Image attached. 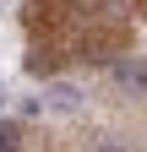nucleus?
I'll list each match as a JSON object with an SVG mask.
<instances>
[{
	"instance_id": "39448f33",
	"label": "nucleus",
	"mask_w": 147,
	"mask_h": 152,
	"mask_svg": "<svg viewBox=\"0 0 147 152\" xmlns=\"http://www.w3.org/2000/svg\"><path fill=\"white\" fill-rule=\"evenodd\" d=\"M0 152H6V147H0Z\"/></svg>"
},
{
	"instance_id": "f257e3e1",
	"label": "nucleus",
	"mask_w": 147,
	"mask_h": 152,
	"mask_svg": "<svg viewBox=\"0 0 147 152\" xmlns=\"http://www.w3.org/2000/svg\"><path fill=\"white\" fill-rule=\"evenodd\" d=\"M115 82H120L125 92H147V65H142V60H120V65H115Z\"/></svg>"
},
{
	"instance_id": "20e7f679",
	"label": "nucleus",
	"mask_w": 147,
	"mask_h": 152,
	"mask_svg": "<svg viewBox=\"0 0 147 152\" xmlns=\"http://www.w3.org/2000/svg\"><path fill=\"white\" fill-rule=\"evenodd\" d=\"M93 152H125V147H120V141H98Z\"/></svg>"
},
{
	"instance_id": "f03ea898",
	"label": "nucleus",
	"mask_w": 147,
	"mask_h": 152,
	"mask_svg": "<svg viewBox=\"0 0 147 152\" xmlns=\"http://www.w3.org/2000/svg\"><path fill=\"white\" fill-rule=\"evenodd\" d=\"M49 98H54V109H76V87H65V82H60Z\"/></svg>"
},
{
	"instance_id": "7ed1b4c3",
	"label": "nucleus",
	"mask_w": 147,
	"mask_h": 152,
	"mask_svg": "<svg viewBox=\"0 0 147 152\" xmlns=\"http://www.w3.org/2000/svg\"><path fill=\"white\" fill-rule=\"evenodd\" d=\"M0 147H6V152H16V125H0Z\"/></svg>"
}]
</instances>
